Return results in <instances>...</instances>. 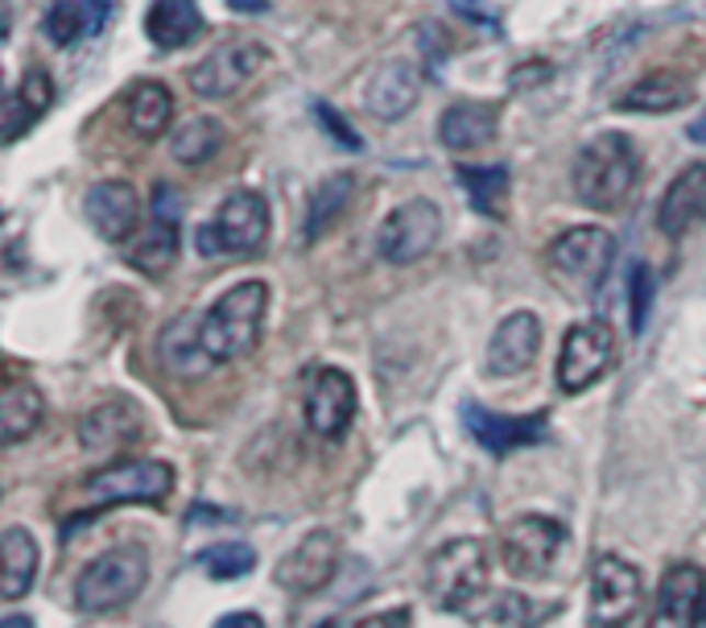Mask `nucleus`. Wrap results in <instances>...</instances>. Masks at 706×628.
I'll return each instance as SVG.
<instances>
[{"label":"nucleus","mask_w":706,"mask_h":628,"mask_svg":"<svg viewBox=\"0 0 706 628\" xmlns=\"http://www.w3.org/2000/svg\"><path fill=\"white\" fill-rule=\"evenodd\" d=\"M0 628H34V620H30V616H21V612H9V616L0 620Z\"/></svg>","instance_id":"nucleus-45"},{"label":"nucleus","mask_w":706,"mask_h":628,"mask_svg":"<svg viewBox=\"0 0 706 628\" xmlns=\"http://www.w3.org/2000/svg\"><path fill=\"white\" fill-rule=\"evenodd\" d=\"M215 628H265V620L257 612H228L224 620H215Z\"/></svg>","instance_id":"nucleus-40"},{"label":"nucleus","mask_w":706,"mask_h":628,"mask_svg":"<svg viewBox=\"0 0 706 628\" xmlns=\"http://www.w3.org/2000/svg\"><path fill=\"white\" fill-rule=\"evenodd\" d=\"M174 492V467L161 459H128L95 471L88 496L95 504H161Z\"/></svg>","instance_id":"nucleus-11"},{"label":"nucleus","mask_w":706,"mask_h":628,"mask_svg":"<svg viewBox=\"0 0 706 628\" xmlns=\"http://www.w3.org/2000/svg\"><path fill=\"white\" fill-rule=\"evenodd\" d=\"M269 62V50L261 42H228L198 62L191 71V91L203 100H228L244 88L252 75Z\"/></svg>","instance_id":"nucleus-13"},{"label":"nucleus","mask_w":706,"mask_h":628,"mask_svg":"<svg viewBox=\"0 0 706 628\" xmlns=\"http://www.w3.org/2000/svg\"><path fill=\"white\" fill-rule=\"evenodd\" d=\"M686 137H690V141H698V145H706V112H703V116H694V121H690V128H686Z\"/></svg>","instance_id":"nucleus-43"},{"label":"nucleus","mask_w":706,"mask_h":628,"mask_svg":"<svg viewBox=\"0 0 706 628\" xmlns=\"http://www.w3.org/2000/svg\"><path fill=\"white\" fill-rule=\"evenodd\" d=\"M0 562H4V571H0V600H21V595H30L37 579V567H42V555H37V538L30 529H21V525H9L4 534H0Z\"/></svg>","instance_id":"nucleus-25"},{"label":"nucleus","mask_w":706,"mask_h":628,"mask_svg":"<svg viewBox=\"0 0 706 628\" xmlns=\"http://www.w3.org/2000/svg\"><path fill=\"white\" fill-rule=\"evenodd\" d=\"M315 116H318V125H322V133H327L339 149H348V153H360V149H364V137H360L331 104H315Z\"/></svg>","instance_id":"nucleus-36"},{"label":"nucleus","mask_w":706,"mask_h":628,"mask_svg":"<svg viewBox=\"0 0 706 628\" xmlns=\"http://www.w3.org/2000/svg\"><path fill=\"white\" fill-rule=\"evenodd\" d=\"M335 567H339V538L331 529H310V534L277 562L273 579H277V587L289 595H315L335 579Z\"/></svg>","instance_id":"nucleus-15"},{"label":"nucleus","mask_w":706,"mask_h":628,"mask_svg":"<svg viewBox=\"0 0 706 628\" xmlns=\"http://www.w3.org/2000/svg\"><path fill=\"white\" fill-rule=\"evenodd\" d=\"M269 310V286L265 282H240L228 294H219L212 310L203 315V347L215 364L252 356V347L261 343Z\"/></svg>","instance_id":"nucleus-2"},{"label":"nucleus","mask_w":706,"mask_h":628,"mask_svg":"<svg viewBox=\"0 0 706 628\" xmlns=\"http://www.w3.org/2000/svg\"><path fill=\"white\" fill-rule=\"evenodd\" d=\"M463 426L483 450L492 455H509V450L533 447L549 434L546 413H530V418H509V413H492L483 406H467L463 410Z\"/></svg>","instance_id":"nucleus-19"},{"label":"nucleus","mask_w":706,"mask_h":628,"mask_svg":"<svg viewBox=\"0 0 706 628\" xmlns=\"http://www.w3.org/2000/svg\"><path fill=\"white\" fill-rule=\"evenodd\" d=\"M442 240V212L430 198H409L401 207H392L389 219L376 232V252L389 265H413L439 249Z\"/></svg>","instance_id":"nucleus-9"},{"label":"nucleus","mask_w":706,"mask_h":628,"mask_svg":"<svg viewBox=\"0 0 706 628\" xmlns=\"http://www.w3.org/2000/svg\"><path fill=\"white\" fill-rule=\"evenodd\" d=\"M690 100H694V83H686L682 75L673 71H661V75H645V79H636L633 88L624 91L616 100L619 112H677L686 109Z\"/></svg>","instance_id":"nucleus-27"},{"label":"nucleus","mask_w":706,"mask_h":628,"mask_svg":"<svg viewBox=\"0 0 706 628\" xmlns=\"http://www.w3.org/2000/svg\"><path fill=\"white\" fill-rule=\"evenodd\" d=\"M355 422V380L343 368H318L310 385H306V426L327 438L339 443L343 434L352 431Z\"/></svg>","instance_id":"nucleus-14"},{"label":"nucleus","mask_w":706,"mask_h":628,"mask_svg":"<svg viewBox=\"0 0 706 628\" xmlns=\"http://www.w3.org/2000/svg\"><path fill=\"white\" fill-rule=\"evenodd\" d=\"M83 216H88V224L104 240L124 244L128 236L141 228V195H137L133 182L124 179L95 182L88 195H83Z\"/></svg>","instance_id":"nucleus-18"},{"label":"nucleus","mask_w":706,"mask_h":628,"mask_svg":"<svg viewBox=\"0 0 706 628\" xmlns=\"http://www.w3.org/2000/svg\"><path fill=\"white\" fill-rule=\"evenodd\" d=\"M149 583V550L145 546H112L100 558H91L75 579V608L88 616H104L124 604H133Z\"/></svg>","instance_id":"nucleus-3"},{"label":"nucleus","mask_w":706,"mask_h":628,"mask_svg":"<svg viewBox=\"0 0 706 628\" xmlns=\"http://www.w3.org/2000/svg\"><path fill=\"white\" fill-rule=\"evenodd\" d=\"M616 261V236L595 228V224H579L566 228L554 244L546 249V273L549 282L574 298H591L612 273Z\"/></svg>","instance_id":"nucleus-4"},{"label":"nucleus","mask_w":706,"mask_h":628,"mask_svg":"<svg viewBox=\"0 0 706 628\" xmlns=\"http://www.w3.org/2000/svg\"><path fill=\"white\" fill-rule=\"evenodd\" d=\"M645 604V574L619 555H600L591 567V625L624 628Z\"/></svg>","instance_id":"nucleus-10"},{"label":"nucleus","mask_w":706,"mask_h":628,"mask_svg":"<svg viewBox=\"0 0 706 628\" xmlns=\"http://www.w3.org/2000/svg\"><path fill=\"white\" fill-rule=\"evenodd\" d=\"M269 240V207L257 191H231L207 228H198L203 256H257Z\"/></svg>","instance_id":"nucleus-6"},{"label":"nucleus","mask_w":706,"mask_h":628,"mask_svg":"<svg viewBox=\"0 0 706 628\" xmlns=\"http://www.w3.org/2000/svg\"><path fill=\"white\" fill-rule=\"evenodd\" d=\"M496 125H500V116H496L492 104L463 100V104H451L442 112L439 141L455 153H476V149H488L496 141Z\"/></svg>","instance_id":"nucleus-24"},{"label":"nucleus","mask_w":706,"mask_h":628,"mask_svg":"<svg viewBox=\"0 0 706 628\" xmlns=\"http://www.w3.org/2000/svg\"><path fill=\"white\" fill-rule=\"evenodd\" d=\"M706 604V574L694 562H673L661 587L657 604L649 612V628H694L703 620Z\"/></svg>","instance_id":"nucleus-17"},{"label":"nucleus","mask_w":706,"mask_h":628,"mask_svg":"<svg viewBox=\"0 0 706 628\" xmlns=\"http://www.w3.org/2000/svg\"><path fill=\"white\" fill-rule=\"evenodd\" d=\"M422 100V71L409 58H389L368 75V83L360 91V104L376 116V121H401L418 109Z\"/></svg>","instance_id":"nucleus-16"},{"label":"nucleus","mask_w":706,"mask_h":628,"mask_svg":"<svg viewBox=\"0 0 706 628\" xmlns=\"http://www.w3.org/2000/svg\"><path fill=\"white\" fill-rule=\"evenodd\" d=\"M236 13H261V9H269V0H228Z\"/></svg>","instance_id":"nucleus-44"},{"label":"nucleus","mask_w":706,"mask_h":628,"mask_svg":"<svg viewBox=\"0 0 706 628\" xmlns=\"http://www.w3.org/2000/svg\"><path fill=\"white\" fill-rule=\"evenodd\" d=\"M198 567L215 583H231V579H244L257 567V555H252V546H244V541H219V546H207L198 555Z\"/></svg>","instance_id":"nucleus-34"},{"label":"nucleus","mask_w":706,"mask_h":628,"mask_svg":"<svg viewBox=\"0 0 706 628\" xmlns=\"http://www.w3.org/2000/svg\"><path fill=\"white\" fill-rule=\"evenodd\" d=\"M574 195L591 212H619L640 182V153L624 133H600L574 158Z\"/></svg>","instance_id":"nucleus-1"},{"label":"nucleus","mask_w":706,"mask_h":628,"mask_svg":"<svg viewBox=\"0 0 706 628\" xmlns=\"http://www.w3.org/2000/svg\"><path fill=\"white\" fill-rule=\"evenodd\" d=\"M137 434H141V410L124 397L91 406L79 422V443L88 450H116L124 443H133Z\"/></svg>","instance_id":"nucleus-23"},{"label":"nucleus","mask_w":706,"mask_h":628,"mask_svg":"<svg viewBox=\"0 0 706 628\" xmlns=\"http://www.w3.org/2000/svg\"><path fill=\"white\" fill-rule=\"evenodd\" d=\"M83 9H88V18H91V30H100L107 18V0H83Z\"/></svg>","instance_id":"nucleus-42"},{"label":"nucleus","mask_w":706,"mask_h":628,"mask_svg":"<svg viewBox=\"0 0 706 628\" xmlns=\"http://www.w3.org/2000/svg\"><path fill=\"white\" fill-rule=\"evenodd\" d=\"M352 195H355V174H331V179L318 182L315 195H310V207H306V240L310 244L348 212Z\"/></svg>","instance_id":"nucleus-32"},{"label":"nucleus","mask_w":706,"mask_h":628,"mask_svg":"<svg viewBox=\"0 0 706 628\" xmlns=\"http://www.w3.org/2000/svg\"><path fill=\"white\" fill-rule=\"evenodd\" d=\"M703 224H706V162H694L665 186L661 207H657V228L670 240H682V236H690Z\"/></svg>","instance_id":"nucleus-20"},{"label":"nucleus","mask_w":706,"mask_h":628,"mask_svg":"<svg viewBox=\"0 0 706 628\" xmlns=\"http://www.w3.org/2000/svg\"><path fill=\"white\" fill-rule=\"evenodd\" d=\"M451 4H455V9H471V13H476V21H483V25H496V13H492V9H483L479 0H451Z\"/></svg>","instance_id":"nucleus-41"},{"label":"nucleus","mask_w":706,"mask_h":628,"mask_svg":"<svg viewBox=\"0 0 706 628\" xmlns=\"http://www.w3.org/2000/svg\"><path fill=\"white\" fill-rule=\"evenodd\" d=\"M542 347V319L533 310H512L504 323L496 327L488 343V373L492 377H516L525 373Z\"/></svg>","instance_id":"nucleus-21"},{"label":"nucleus","mask_w":706,"mask_h":628,"mask_svg":"<svg viewBox=\"0 0 706 628\" xmlns=\"http://www.w3.org/2000/svg\"><path fill=\"white\" fill-rule=\"evenodd\" d=\"M145 34L158 50L191 46L203 34V13L195 0H153L145 13Z\"/></svg>","instance_id":"nucleus-26"},{"label":"nucleus","mask_w":706,"mask_h":628,"mask_svg":"<svg viewBox=\"0 0 706 628\" xmlns=\"http://www.w3.org/2000/svg\"><path fill=\"white\" fill-rule=\"evenodd\" d=\"M628 289H633V331H645V323H649V302H653V273H649V265H636Z\"/></svg>","instance_id":"nucleus-37"},{"label":"nucleus","mask_w":706,"mask_h":628,"mask_svg":"<svg viewBox=\"0 0 706 628\" xmlns=\"http://www.w3.org/2000/svg\"><path fill=\"white\" fill-rule=\"evenodd\" d=\"M170 125H174V91L158 79H141L128 95V128L141 141H158Z\"/></svg>","instance_id":"nucleus-30"},{"label":"nucleus","mask_w":706,"mask_h":628,"mask_svg":"<svg viewBox=\"0 0 706 628\" xmlns=\"http://www.w3.org/2000/svg\"><path fill=\"white\" fill-rule=\"evenodd\" d=\"M54 104V83L46 71H25V79L18 83L13 91V100H9V109H4V128H0V141L13 145L25 133V128L42 121Z\"/></svg>","instance_id":"nucleus-29"},{"label":"nucleus","mask_w":706,"mask_h":628,"mask_svg":"<svg viewBox=\"0 0 706 628\" xmlns=\"http://www.w3.org/2000/svg\"><path fill=\"white\" fill-rule=\"evenodd\" d=\"M352 628H409V608L372 612V616H364V620H355Z\"/></svg>","instance_id":"nucleus-38"},{"label":"nucleus","mask_w":706,"mask_h":628,"mask_svg":"<svg viewBox=\"0 0 706 628\" xmlns=\"http://www.w3.org/2000/svg\"><path fill=\"white\" fill-rule=\"evenodd\" d=\"M554 67L549 62H533V67H516L512 71V88H537V79H549Z\"/></svg>","instance_id":"nucleus-39"},{"label":"nucleus","mask_w":706,"mask_h":628,"mask_svg":"<svg viewBox=\"0 0 706 628\" xmlns=\"http://www.w3.org/2000/svg\"><path fill=\"white\" fill-rule=\"evenodd\" d=\"M616 331L607 319H583L566 331L558 352V389L562 393H587L600 385L616 364Z\"/></svg>","instance_id":"nucleus-8"},{"label":"nucleus","mask_w":706,"mask_h":628,"mask_svg":"<svg viewBox=\"0 0 706 628\" xmlns=\"http://www.w3.org/2000/svg\"><path fill=\"white\" fill-rule=\"evenodd\" d=\"M46 418V397L37 393L30 380H9L4 385V397H0V438L4 447H18L21 438L42 426Z\"/></svg>","instance_id":"nucleus-28"},{"label":"nucleus","mask_w":706,"mask_h":628,"mask_svg":"<svg viewBox=\"0 0 706 628\" xmlns=\"http://www.w3.org/2000/svg\"><path fill=\"white\" fill-rule=\"evenodd\" d=\"M158 347L166 373H174L178 380H198L207 368H215V359L203 347V315H195V310L178 315L174 323L161 331Z\"/></svg>","instance_id":"nucleus-22"},{"label":"nucleus","mask_w":706,"mask_h":628,"mask_svg":"<svg viewBox=\"0 0 706 628\" xmlns=\"http://www.w3.org/2000/svg\"><path fill=\"white\" fill-rule=\"evenodd\" d=\"M566 525L542 513H525V517L509 521L500 529V562L504 571L516 579H546L554 571V562L566 546Z\"/></svg>","instance_id":"nucleus-7"},{"label":"nucleus","mask_w":706,"mask_h":628,"mask_svg":"<svg viewBox=\"0 0 706 628\" xmlns=\"http://www.w3.org/2000/svg\"><path fill=\"white\" fill-rule=\"evenodd\" d=\"M488 546L479 538H455L439 546L425 562V595L442 612H463L488 587Z\"/></svg>","instance_id":"nucleus-5"},{"label":"nucleus","mask_w":706,"mask_h":628,"mask_svg":"<svg viewBox=\"0 0 706 628\" xmlns=\"http://www.w3.org/2000/svg\"><path fill=\"white\" fill-rule=\"evenodd\" d=\"M219 149H224V125L215 116H191V121H182L174 141H170V153L182 165H207Z\"/></svg>","instance_id":"nucleus-33"},{"label":"nucleus","mask_w":706,"mask_h":628,"mask_svg":"<svg viewBox=\"0 0 706 628\" xmlns=\"http://www.w3.org/2000/svg\"><path fill=\"white\" fill-rule=\"evenodd\" d=\"M83 34H91V18L83 0H54L46 9V37L54 46H75Z\"/></svg>","instance_id":"nucleus-35"},{"label":"nucleus","mask_w":706,"mask_h":628,"mask_svg":"<svg viewBox=\"0 0 706 628\" xmlns=\"http://www.w3.org/2000/svg\"><path fill=\"white\" fill-rule=\"evenodd\" d=\"M459 186L471 198L476 216L483 219H509V170L504 165H459Z\"/></svg>","instance_id":"nucleus-31"},{"label":"nucleus","mask_w":706,"mask_h":628,"mask_svg":"<svg viewBox=\"0 0 706 628\" xmlns=\"http://www.w3.org/2000/svg\"><path fill=\"white\" fill-rule=\"evenodd\" d=\"M178 232H182V195L170 182H158L153 207H149V232L128 252V265L149 277H161L178 261Z\"/></svg>","instance_id":"nucleus-12"}]
</instances>
